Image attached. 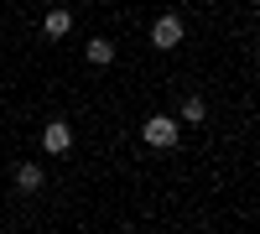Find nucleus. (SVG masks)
Here are the masks:
<instances>
[{
    "label": "nucleus",
    "instance_id": "obj_1",
    "mask_svg": "<svg viewBox=\"0 0 260 234\" xmlns=\"http://www.w3.org/2000/svg\"><path fill=\"white\" fill-rule=\"evenodd\" d=\"M141 136H146V146H156V151H172V146H177V120L172 115H151L141 125Z\"/></svg>",
    "mask_w": 260,
    "mask_h": 234
},
{
    "label": "nucleus",
    "instance_id": "obj_2",
    "mask_svg": "<svg viewBox=\"0 0 260 234\" xmlns=\"http://www.w3.org/2000/svg\"><path fill=\"white\" fill-rule=\"evenodd\" d=\"M187 37V26H182V16L177 11H167V16H156V26H151V42L167 52V47H177V42Z\"/></svg>",
    "mask_w": 260,
    "mask_h": 234
},
{
    "label": "nucleus",
    "instance_id": "obj_3",
    "mask_svg": "<svg viewBox=\"0 0 260 234\" xmlns=\"http://www.w3.org/2000/svg\"><path fill=\"white\" fill-rule=\"evenodd\" d=\"M42 151H47V156H68L73 151V125L68 120H52L47 130H42Z\"/></svg>",
    "mask_w": 260,
    "mask_h": 234
},
{
    "label": "nucleus",
    "instance_id": "obj_4",
    "mask_svg": "<svg viewBox=\"0 0 260 234\" xmlns=\"http://www.w3.org/2000/svg\"><path fill=\"white\" fill-rule=\"evenodd\" d=\"M68 31H73V16L62 11V6H57V11L47 16V21H42V37H47V42H62V37H68Z\"/></svg>",
    "mask_w": 260,
    "mask_h": 234
},
{
    "label": "nucleus",
    "instance_id": "obj_5",
    "mask_svg": "<svg viewBox=\"0 0 260 234\" xmlns=\"http://www.w3.org/2000/svg\"><path fill=\"white\" fill-rule=\"evenodd\" d=\"M42 182H47V172H42L37 161H21V166H16V187H21V193H37Z\"/></svg>",
    "mask_w": 260,
    "mask_h": 234
},
{
    "label": "nucleus",
    "instance_id": "obj_6",
    "mask_svg": "<svg viewBox=\"0 0 260 234\" xmlns=\"http://www.w3.org/2000/svg\"><path fill=\"white\" fill-rule=\"evenodd\" d=\"M83 52H89V62H94V68H110V62H115V42H110V37H94Z\"/></svg>",
    "mask_w": 260,
    "mask_h": 234
},
{
    "label": "nucleus",
    "instance_id": "obj_7",
    "mask_svg": "<svg viewBox=\"0 0 260 234\" xmlns=\"http://www.w3.org/2000/svg\"><path fill=\"white\" fill-rule=\"evenodd\" d=\"M182 120H187V125H203V120H208V104H203L198 94H192V99L182 104Z\"/></svg>",
    "mask_w": 260,
    "mask_h": 234
}]
</instances>
